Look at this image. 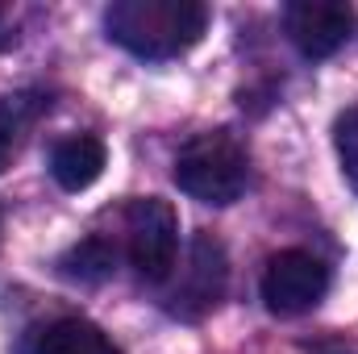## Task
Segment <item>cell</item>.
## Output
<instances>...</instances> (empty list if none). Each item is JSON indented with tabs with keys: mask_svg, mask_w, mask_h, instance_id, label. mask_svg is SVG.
<instances>
[{
	"mask_svg": "<svg viewBox=\"0 0 358 354\" xmlns=\"http://www.w3.org/2000/svg\"><path fill=\"white\" fill-rule=\"evenodd\" d=\"M350 25H355V13L342 0H296L283 8V29L304 59L338 55L350 38Z\"/></svg>",
	"mask_w": 358,
	"mask_h": 354,
	"instance_id": "obj_6",
	"label": "cell"
},
{
	"mask_svg": "<svg viewBox=\"0 0 358 354\" xmlns=\"http://www.w3.org/2000/svg\"><path fill=\"white\" fill-rule=\"evenodd\" d=\"M125 246H129V263L138 271V279L163 283L176 271V250H179L176 208L159 196L129 200V208H125Z\"/></svg>",
	"mask_w": 358,
	"mask_h": 354,
	"instance_id": "obj_3",
	"label": "cell"
},
{
	"mask_svg": "<svg viewBox=\"0 0 358 354\" xmlns=\"http://www.w3.org/2000/svg\"><path fill=\"white\" fill-rule=\"evenodd\" d=\"M208 8L200 0H117L104 13V29L138 59H179L204 38Z\"/></svg>",
	"mask_w": 358,
	"mask_h": 354,
	"instance_id": "obj_1",
	"label": "cell"
},
{
	"mask_svg": "<svg viewBox=\"0 0 358 354\" xmlns=\"http://www.w3.org/2000/svg\"><path fill=\"white\" fill-rule=\"evenodd\" d=\"M104 163H108V150L92 134H71V138L55 142V150H50V176H55V183L63 192L92 187L100 179V171H104Z\"/></svg>",
	"mask_w": 358,
	"mask_h": 354,
	"instance_id": "obj_8",
	"label": "cell"
},
{
	"mask_svg": "<svg viewBox=\"0 0 358 354\" xmlns=\"http://www.w3.org/2000/svg\"><path fill=\"white\" fill-rule=\"evenodd\" d=\"M176 183L200 204H234L250 183L246 150L221 129L196 134L176 155Z\"/></svg>",
	"mask_w": 358,
	"mask_h": 354,
	"instance_id": "obj_2",
	"label": "cell"
},
{
	"mask_svg": "<svg viewBox=\"0 0 358 354\" xmlns=\"http://www.w3.org/2000/svg\"><path fill=\"white\" fill-rule=\"evenodd\" d=\"M225 283H229V259H225V246L213 238V234H196L192 246H187V263L179 267V279L167 288V313L179 321H200L208 317L221 296H225Z\"/></svg>",
	"mask_w": 358,
	"mask_h": 354,
	"instance_id": "obj_4",
	"label": "cell"
},
{
	"mask_svg": "<svg viewBox=\"0 0 358 354\" xmlns=\"http://www.w3.org/2000/svg\"><path fill=\"white\" fill-rule=\"evenodd\" d=\"M50 113V96L38 88H21L0 96V171L13 167V159L25 150L34 125Z\"/></svg>",
	"mask_w": 358,
	"mask_h": 354,
	"instance_id": "obj_7",
	"label": "cell"
},
{
	"mask_svg": "<svg viewBox=\"0 0 358 354\" xmlns=\"http://www.w3.org/2000/svg\"><path fill=\"white\" fill-rule=\"evenodd\" d=\"M308 354H358L355 342H317V346H308Z\"/></svg>",
	"mask_w": 358,
	"mask_h": 354,
	"instance_id": "obj_12",
	"label": "cell"
},
{
	"mask_svg": "<svg viewBox=\"0 0 358 354\" xmlns=\"http://www.w3.org/2000/svg\"><path fill=\"white\" fill-rule=\"evenodd\" d=\"M329 292V267L308 250H279L263 271V304L275 317H300Z\"/></svg>",
	"mask_w": 358,
	"mask_h": 354,
	"instance_id": "obj_5",
	"label": "cell"
},
{
	"mask_svg": "<svg viewBox=\"0 0 358 354\" xmlns=\"http://www.w3.org/2000/svg\"><path fill=\"white\" fill-rule=\"evenodd\" d=\"M17 46V29L8 25V17H4V8H0V50H13Z\"/></svg>",
	"mask_w": 358,
	"mask_h": 354,
	"instance_id": "obj_13",
	"label": "cell"
},
{
	"mask_svg": "<svg viewBox=\"0 0 358 354\" xmlns=\"http://www.w3.org/2000/svg\"><path fill=\"white\" fill-rule=\"evenodd\" d=\"M113 263H117V250L104 238H84L59 259V275L71 283H104L113 275Z\"/></svg>",
	"mask_w": 358,
	"mask_h": 354,
	"instance_id": "obj_10",
	"label": "cell"
},
{
	"mask_svg": "<svg viewBox=\"0 0 358 354\" xmlns=\"http://www.w3.org/2000/svg\"><path fill=\"white\" fill-rule=\"evenodd\" d=\"M25 354H121L113 346V338L80 317H63V321H50L42 330L29 334Z\"/></svg>",
	"mask_w": 358,
	"mask_h": 354,
	"instance_id": "obj_9",
	"label": "cell"
},
{
	"mask_svg": "<svg viewBox=\"0 0 358 354\" xmlns=\"http://www.w3.org/2000/svg\"><path fill=\"white\" fill-rule=\"evenodd\" d=\"M334 142H338L342 171H346V179H350V187L358 192V104L338 117V125H334Z\"/></svg>",
	"mask_w": 358,
	"mask_h": 354,
	"instance_id": "obj_11",
	"label": "cell"
}]
</instances>
